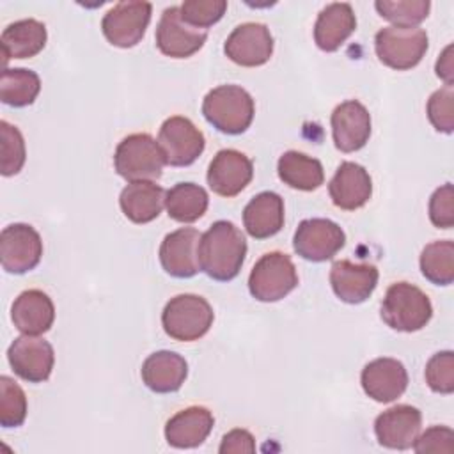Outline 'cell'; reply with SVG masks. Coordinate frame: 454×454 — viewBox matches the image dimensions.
Instances as JSON below:
<instances>
[{
  "mask_svg": "<svg viewBox=\"0 0 454 454\" xmlns=\"http://www.w3.org/2000/svg\"><path fill=\"white\" fill-rule=\"evenodd\" d=\"M247 255L243 232L229 220L215 222L199 241L200 271L218 282L238 277Z\"/></svg>",
  "mask_w": 454,
  "mask_h": 454,
  "instance_id": "cell-1",
  "label": "cell"
},
{
  "mask_svg": "<svg viewBox=\"0 0 454 454\" xmlns=\"http://www.w3.org/2000/svg\"><path fill=\"white\" fill-rule=\"evenodd\" d=\"M202 114L220 133L241 135L254 121L255 103L239 85H218L206 94Z\"/></svg>",
  "mask_w": 454,
  "mask_h": 454,
  "instance_id": "cell-2",
  "label": "cell"
},
{
  "mask_svg": "<svg viewBox=\"0 0 454 454\" xmlns=\"http://www.w3.org/2000/svg\"><path fill=\"white\" fill-rule=\"evenodd\" d=\"M380 314L383 323L392 330L411 333L429 323L433 305L420 287L410 282H395L387 289Z\"/></svg>",
  "mask_w": 454,
  "mask_h": 454,
  "instance_id": "cell-3",
  "label": "cell"
},
{
  "mask_svg": "<svg viewBox=\"0 0 454 454\" xmlns=\"http://www.w3.org/2000/svg\"><path fill=\"white\" fill-rule=\"evenodd\" d=\"M215 319L213 307L199 294H177L170 298L161 312L165 333L181 342H192L204 337Z\"/></svg>",
  "mask_w": 454,
  "mask_h": 454,
  "instance_id": "cell-4",
  "label": "cell"
},
{
  "mask_svg": "<svg viewBox=\"0 0 454 454\" xmlns=\"http://www.w3.org/2000/svg\"><path fill=\"white\" fill-rule=\"evenodd\" d=\"M163 153L149 133L124 137L114 153L115 172L126 181H156L163 174Z\"/></svg>",
  "mask_w": 454,
  "mask_h": 454,
  "instance_id": "cell-5",
  "label": "cell"
},
{
  "mask_svg": "<svg viewBox=\"0 0 454 454\" xmlns=\"http://www.w3.org/2000/svg\"><path fill=\"white\" fill-rule=\"evenodd\" d=\"M429 39L420 27H383L374 35V51L385 66L406 71L415 67L426 55Z\"/></svg>",
  "mask_w": 454,
  "mask_h": 454,
  "instance_id": "cell-6",
  "label": "cell"
},
{
  "mask_svg": "<svg viewBox=\"0 0 454 454\" xmlns=\"http://www.w3.org/2000/svg\"><path fill=\"white\" fill-rule=\"evenodd\" d=\"M298 286L296 266L284 252L264 254L252 268L248 291L259 301H278Z\"/></svg>",
  "mask_w": 454,
  "mask_h": 454,
  "instance_id": "cell-7",
  "label": "cell"
},
{
  "mask_svg": "<svg viewBox=\"0 0 454 454\" xmlns=\"http://www.w3.org/2000/svg\"><path fill=\"white\" fill-rule=\"evenodd\" d=\"M153 5L149 2L126 0L117 2L101 20V32L106 41L117 48L137 46L151 21Z\"/></svg>",
  "mask_w": 454,
  "mask_h": 454,
  "instance_id": "cell-8",
  "label": "cell"
},
{
  "mask_svg": "<svg viewBox=\"0 0 454 454\" xmlns=\"http://www.w3.org/2000/svg\"><path fill=\"white\" fill-rule=\"evenodd\" d=\"M158 145L163 160L170 167H188L204 151V133L183 115H172L163 121L158 133Z\"/></svg>",
  "mask_w": 454,
  "mask_h": 454,
  "instance_id": "cell-9",
  "label": "cell"
},
{
  "mask_svg": "<svg viewBox=\"0 0 454 454\" xmlns=\"http://www.w3.org/2000/svg\"><path fill=\"white\" fill-rule=\"evenodd\" d=\"M43 257V239L28 223H11L0 232V262L7 273L23 275Z\"/></svg>",
  "mask_w": 454,
  "mask_h": 454,
  "instance_id": "cell-10",
  "label": "cell"
},
{
  "mask_svg": "<svg viewBox=\"0 0 454 454\" xmlns=\"http://www.w3.org/2000/svg\"><path fill=\"white\" fill-rule=\"evenodd\" d=\"M346 243V234L328 218H307L296 227L293 247L305 261L323 262L332 259Z\"/></svg>",
  "mask_w": 454,
  "mask_h": 454,
  "instance_id": "cell-11",
  "label": "cell"
},
{
  "mask_svg": "<svg viewBox=\"0 0 454 454\" xmlns=\"http://www.w3.org/2000/svg\"><path fill=\"white\" fill-rule=\"evenodd\" d=\"M7 360L14 374L28 383H43L50 378L55 364L53 346L39 335L16 337L9 349Z\"/></svg>",
  "mask_w": 454,
  "mask_h": 454,
  "instance_id": "cell-12",
  "label": "cell"
},
{
  "mask_svg": "<svg viewBox=\"0 0 454 454\" xmlns=\"http://www.w3.org/2000/svg\"><path fill=\"white\" fill-rule=\"evenodd\" d=\"M154 39L163 55L170 59H188L204 46L207 30H199L188 25L181 18L179 7L172 5L161 12Z\"/></svg>",
  "mask_w": 454,
  "mask_h": 454,
  "instance_id": "cell-13",
  "label": "cell"
},
{
  "mask_svg": "<svg viewBox=\"0 0 454 454\" xmlns=\"http://www.w3.org/2000/svg\"><path fill=\"white\" fill-rule=\"evenodd\" d=\"M223 51L238 66L257 67L270 60L273 35L264 23H241L225 39Z\"/></svg>",
  "mask_w": 454,
  "mask_h": 454,
  "instance_id": "cell-14",
  "label": "cell"
},
{
  "mask_svg": "<svg viewBox=\"0 0 454 454\" xmlns=\"http://www.w3.org/2000/svg\"><path fill=\"white\" fill-rule=\"evenodd\" d=\"M254 177L252 160L236 149L218 151L207 167V184L220 197H236Z\"/></svg>",
  "mask_w": 454,
  "mask_h": 454,
  "instance_id": "cell-15",
  "label": "cell"
},
{
  "mask_svg": "<svg viewBox=\"0 0 454 454\" xmlns=\"http://www.w3.org/2000/svg\"><path fill=\"white\" fill-rule=\"evenodd\" d=\"M200 232L193 227H181L168 232L160 245L161 268L176 278H190L200 271L199 241Z\"/></svg>",
  "mask_w": 454,
  "mask_h": 454,
  "instance_id": "cell-16",
  "label": "cell"
},
{
  "mask_svg": "<svg viewBox=\"0 0 454 454\" xmlns=\"http://www.w3.org/2000/svg\"><path fill=\"white\" fill-rule=\"evenodd\" d=\"M420 427L422 413L411 404L392 406L380 413L374 420V434L378 443L395 450L410 449L420 434Z\"/></svg>",
  "mask_w": 454,
  "mask_h": 454,
  "instance_id": "cell-17",
  "label": "cell"
},
{
  "mask_svg": "<svg viewBox=\"0 0 454 454\" xmlns=\"http://www.w3.org/2000/svg\"><path fill=\"white\" fill-rule=\"evenodd\" d=\"M333 144L342 153L362 149L371 137V114L358 99H348L332 112Z\"/></svg>",
  "mask_w": 454,
  "mask_h": 454,
  "instance_id": "cell-18",
  "label": "cell"
},
{
  "mask_svg": "<svg viewBox=\"0 0 454 454\" xmlns=\"http://www.w3.org/2000/svg\"><path fill=\"white\" fill-rule=\"evenodd\" d=\"M378 268L369 262H351L348 259L335 261L330 268V284L339 300L344 303L365 301L378 286Z\"/></svg>",
  "mask_w": 454,
  "mask_h": 454,
  "instance_id": "cell-19",
  "label": "cell"
},
{
  "mask_svg": "<svg viewBox=\"0 0 454 454\" xmlns=\"http://www.w3.org/2000/svg\"><path fill=\"white\" fill-rule=\"evenodd\" d=\"M364 392L376 403H392L401 397L408 387L404 365L390 356L369 362L360 374Z\"/></svg>",
  "mask_w": 454,
  "mask_h": 454,
  "instance_id": "cell-20",
  "label": "cell"
},
{
  "mask_svg": "<svg viewBox=\"0 0 454 454\" xmlns=\"http://www.w3.org/2000/svg\"><path fill=\"white\" fill-rule=\"evenodd\" d=\"M328 193L337 207L355 211L369 202L372 195V179L362 165L342 161L328 183Z\"/></svg>",
  "mask_w": 454,
  "mask_h": 454,
  "instance_id": "cell-21",
  "label": "cell"
},
{
  "mask_svg": "<svg viewBox=\"0 0 454 454\" xmlns=\"http://www.w3.org/2000/svg\"><path fill=\"white\" fill-rule=\"evenodd\" d=\"M215 426L213 413L204 406H188L165 424V440L174 449H195L204 443Z\"/></svg>",
  "mask_w": 454,
  "mask_h": 454,
  "instance_id": "cell-22",
  "label": "cell"
},
{
  "mask_svg": "<svg viewBox=\"0 0 454 454\" xmlns=\"http://www.w3.org/2000/svg\"><path fill=\"white\" fill-rule=\"evenodd\" d=\"M14 326L25 335H43L55 321V305L41 289H27L18 294L11 307Z\"/></svg>",
  "mask_w": 454,
  "mask_h": 454,
  "instance_id": "cell-23",
  "label": "cell"
},
{
  "mask_svg": "<svg viewBox=\"0 0 454 454\" xmlns=\"http://www.w3.org/2000/svg\"><path fill=\"white\" fill-rule=\"evenodd\" d=\"M140 376L144 385L156 394L177 392L188 376V364L179 353L161 349L144 360Z\"/></svg>",
  "mask_w": 454,
  "mask_h": 454,
  "instance_id": "cell-24",
  "label": "cell"
},
{
  "mask_svg": "<svg viewBox=\"0 0 454 454\" xmlns=\"http://www.w3.org/2000/svg\"><path fill=\"white\" fill-rule=\"evenodd\" d=\"M356 28L353 7L346 2H333L321 9L314 25V41L323 51H337Z\"/></svg>",
  "mask_w": 454,
  "mask_h": 454,
  "instance_id": "cell-25",
  "label": "cell"
},
{
  "mask_svg": "<svg viewBox=\"0 0 454 454\" xmlns=\"http://www.w3.org/2000/svg\"><path fill=\"white\" fill-rule=\"evenodd\" d=\"M165 190L154 181H133L119 195V206L133 223H149L165 206Z\"/></svg>",
  "mask_w": 454,
  "mask_h": 454,
  "instance_id": "cell-26",
  "label": "cell"
},
{
  "mask_svg": "<svg viewBox=\"0 0 454 454\" xmlns=\"http://www.w3.org/2000/svg\"><path fill=\"white\" fill-rule=\"evenodd\" d=\"M243 225L255 239H266L284 227V200L275 192H261L243 209Z\"/></svg>",
  "mask_w": 454,
  "mask_h": 454,
  "instance_id": "cell-27",
  "label": "cell"
},
{
  "mask_svg": "<svg viewBox=\"0 0 454 454\" xmlns=\"http://www.w3.org/2000/svg\"><path fill=\"white\" fill-rule=\"evenodd\" d=\"M46 27L43 21L28 18L7 25L0 37L4 66L11 59H30L46 46Z\"/></svg>",
  "mask_w": 454,
  "mask_h": 454,
  "instance_id": "cell-28",
  "label": "cell"
},
{
  "mask_svg": "<svg viewBox=\"0 0 454 454\" xmlns=\"http://www.w3.org/2000/svg\"><path fill=\"white\" fill-rule=\"evenodd\" d=\"M277 172L284 184L301 192L317 190L325 181L321 161L300 151H286L278 158Z\"/></svg>",
  "mask_w": 454,
  "mask_h": 454,
  "instance_id": "cell-29",
  "label": "cell"
},
{
  "mask_svg": "<svg viewBox=\"0 0 454 454\" xmlns=\"http://www.w3.org/2000/svg\"><path fill=\"white\" fill-rule=\"evenodd\" d=\"M207 206V192L195 183H177L165 193L167 215L179 223L197 222Z\"/></svg>",
  "mask_w": 454,
  "mask_h": 454,
  "instance_id": "cell-30",
  "label": "cell"
},
{
  "mask_svg": "<svg viewBox=\"0 0 454 454\" xmlns=\"http://www.w3.org/2000/svg\"><path fill=\"white\" fill-rule=\"evenodd\" d=\"M41 90V78L25 67H5L0 76V99L4 105L21 108L35 101Z\"/></svg>",
  "mask_w": 454,
  "mask_h": 454,
  "instance_id": "cell-31",
  "label": "cell"
},
{
  "mask_svg": "<svg viewBox=\"0 0 454 454\" xmlns=\"http://www.w3.org/2000/svg\"><path fill=\"white\" fill-rule=\"evenodd\" d=\"M422 275L436 286H449L454 282V243L450 239L433 241L424 247L420 254Z\"/></svg>",
  "mask_w": 454,
  "mask_h": 454,
  "instance_id": "cell-32",
  "label": "cell"
},
{
  "mask_svg": "<svg viewBox=\"0 0 454 454\" xmlns=\"http://www.w3.org/2000/svg\"><path fill=\"white\" fill-rule=\"evenodd\" d=\"M381 18L394 23V27H417L429 14V0H378L374 4Z\"/></svg>",
  "mask_w": 454,
  "mask_h": 454,
  "instance_id": "cell-33",
  "label": "cell"
},
{
  "mask_svg": "<svg viewBox=\"0 0 454 454\" xmlns=\"http://www.w3.org/2000/svg\"><path fill=\"white\" fill-rule=\"evenodd\" d=\"M0 172L9 177L18 174L25 165V140L21 131L7 121H0Z\"/></svg>",
  "mask_w": 454,
  "mask_h": 454,
  "instance_id": "cell-34",
  "label": "cell"
},
{
  "mask_svg": "<svg viewBox=\"0 0 454 454\" xmlns=\"http://www.w3.org/2000/svg\"><path fill=\"white\" fill-rule=\"evenodd\" d=\"M27 419V395L9 376H0V426L18 427Z\"/></svg>",
  "mask_w": 454,
  "mask_h": 454,
  "instance_id": "cell-35",
  "label": "cell"
},
{
  "mask_svg": "<svg viewBox=\"0 0 454 454\" xmlns=\"http://www.w3.org/2000/svg\"><path fill=\"white\" fill-rule=\"evenodd\" d=\"M181 18L199 28L206 30L216 21H220L227 11V2L225 0H186L179 5Z\"/></svg>",
  "mask_w": 454,
  "mask_h": 454,
  "instance_id": "cell-36",
  "label": "cell"
},
{
  "mask_svg": "<svg viewBox=\"0 0 454 454\" xmlns=\"http://www.w3.org/2000/svg\"><path fill=\"white\" fill-rule=\"evenodd\" d=\"M426 383L433 392L452 394L454 392V353L438 351L426 364Z\"/></svg>",
  "mask_w": 454,
  "mask_h": 454,
  "instance_id": "cell-37",
  "label": "cell"
},
{
  "mask_svg": "<svg viewBox=\"0 0 454 454\" xmlns=\"http://www.w3.org/2000/svg\"><path fill=\"white\" fill-rule=\"evenodd\" d=\"M427 117L436 131L450 135L454 129V89L445 85L434 90L427 101Z\"/></svg>",
  "mask_w": 454,
  "mask_h": 454,
  "instance_id": "cell-38",
  "label": "cell"
},
{
  "mask_svg": "<svg viewBox=\"0 0 454 454\" xmlns=\"http://www.w3.org/2000/svg\"><path fill=\"white\" fill-rule=\"evenodd\" d=\"M429 220L438 229H450L454 225V186L450 183L433 192L429 199Z\"/></svg>",
  "mask_w": 454,
  "mask_h": 454,
  "instance_id": "cell-39",
  "label": "cell"
},
{
  "mask_svg": "<svg viewBox=\"0 0 454 454\" xmlns=\"http://www.w3.org/2000/svg\"><path fill=\"white\" fill-rule=\"evenodd\" d=\"M415 452H443L452 454L454 450V431L447 426H431L422 434L417 436L415 443L411 445Z\"/></svg>",
  "mask_w": 454,
  "mask_h": 454,
  "instance_id": "cell-40",
  "label": "cell"
},
{
  "mask_svg": "<svg viewBox=\"0 0 454 454\" xmlns=\"http://www.w3.org/2000/svg\"><path fill=\"white\" fill-rule=\"evenodd\" d=\"M255 450V440L252 436V433H248L247 429H232L227 434H223L222 443L218 447V452L222 454H250Z\"/></svg>",
  "mask_w": 454,
  "mask_h": 454,
  "instance_id": "cell-41",
  "label": "cell"
},
{
  "mask_svg": "<svg viewBox=\"0 0 454 454\" xmlns=\"http://www.w3.org/2000/svg\"><path fill=\"white\" fill-rule=\"evenodd\" d=\"M452 46L449 44L442 57L436 60V74L445 80V85H452V57H450Z\"/></svg>",
  "mask_w": 454,
  "mask_h": 454,
  "instance_id": "cell-42",
  "label": "cell"
}]
</instances>
